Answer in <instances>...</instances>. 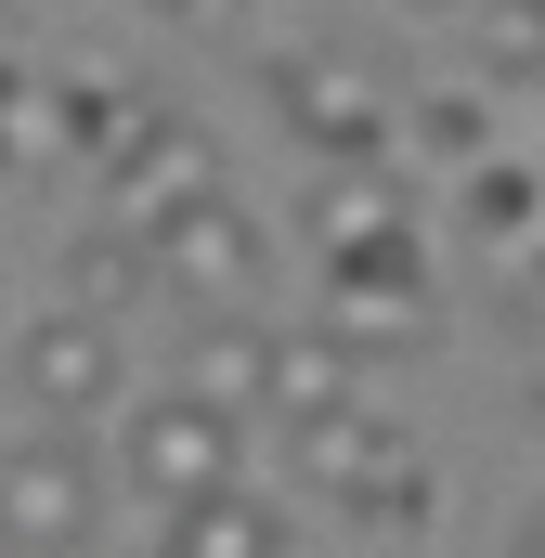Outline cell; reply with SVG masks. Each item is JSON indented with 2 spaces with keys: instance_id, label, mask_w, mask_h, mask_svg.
I'll use <instances>...</instances> for the list:
<instances>
[{
  "instance_id": "1",
  "label": "cell",
  "mask_w": 545,
  "mask_h": 558,
  "mask_svg": "<svg viewBox=\"0 0 545 558\" xmlns=\"http://www.w3.org/2000/svg\"><path fill=\"white\" fill-rule=\"evenodd\" d=\"M325 338H338L351 364H415V351L441 338V299H428L415 221L377 234V247H338V260H325Z\"/></svg>"
},
{
  "instance_id": "2",
  "label": "cell",
  "mask_w": 545,
  "mask_h": 558,
  "mask_svg": "<svg viewBox=\"0 0 545 558\" xmlns=\"http://www.w3.org/2000/svg\"><path fill=\"white\" fill-rule=\"evenodd\" d=\"M92 533H105V468L78 428L0 441V558H78Z\"/></svg>"
},
{
  "instance_id": "3",
  "label": "cell",
  "mask_w": 545,
  "mask_h": 558,
  "mask_svg": "<svg viewBox=\"0 0 545 558\" xmlns=\"http://www.w3.org/2000/svg\"><path fill=\"white\" fill-rule=\"evenodd\" d=\"M118 481L156 494V520H182V507L234 494V416H208V403H182V390L131 403V428H118Z\"/></svg>"
},
{
  "instance_id": "4",
  "label": "cell",
  "mask_w": 545,
  "mask_h": 558,
  "mask_svg": "<svg viewBox=\"0 0 545 558\" xmlns=\"http://www.w3.org/2000/svg\"><path fill=\"white\" fill-rule=\"evenodd\" d=\"M272 105H286V131L312 143V156H338V169H390V156H403L390 92H377L364 65H338V52H286V65H272Z\"/></svg>"
},
{
  "instance_id": "5",
  "label": "cell",
  "mask_w": 545,
  "mask_h": 558,
  "mask_svg": "<svg viewBox=\"0 0 545 558\" xmlns=\"http://www.w3.org/2000/svg\"><path fill=\"white\" fill-rule=\"evenodd\" d=\"M143 260H156V299H182L195 325H221V312H247V286H261L272 247H261V221H247L234 195H208V208H195V221H169Z\"/></svg>"
},
{
  "instance_id": "6",
  "label": "cell",
  "mask_w": 545,
  "mask_h": 558,
  "mask_svg": "<svg viewBox=\"0 0 545 558\" xmlns=\"http://www.w3.org/2000/svg\"><path fill=\"white\" fill-rule=\"evenodd\" d=\"M105 182H118V234H131V247H156L169 221H195V208L221 195V143L195 131V118H156V131H143Z\"/></svg>"
},
{
  "instance_id": "7",
  "label": "cell",
  "mask_w": 545,
  "mask_h": 558,
  "mask_svg": "<svg viewBox=\"0 0 545 558\" xmlns=\"http://www.w3.org/2000/svg\"><path fill=\"white\" fill-rule=\"evenodd\" d=\"M13 390L39 403V428H78L118 403V325H92V312H39L26 338H13Z\"/></svg>"
},
{
  "instance_id": "8",
  "label": "cell",
  "mask_w": 545,
  "mask_h": 558,
  "mask_svg": "<svg viewBox=\"0 0 545 558\" xmlns=\"http://www.w3.org/2000/svg\"><path fill=\"white\" fill-rule=\"evenodd\" d=\"M169 390H182V403H208V416H247V403H272V325H261V312L195 325V338H182V364H169Z\"/></svg>"
},
{
  "instance_id": "9",
  "label": "cell",
  "mask_w": 545,
  "mask_h": 558,
  "mask_svg": "<svg viewBox=\"0 0 545 558\" xmlns=\"http://www.w3.org/2000/svg\"><path fill=\"white\" fill-rule=\"evenodd\" d=\"M364 390H377V377H364L325 325H299V338L272 325V416H286V441H299V428H325V416H351Z\"/></svg>"
},
{
  "instance_id": "10",
  "label": "cell",
  "mask_w": 545,
  "mask_h": 558,
  "mask_svg": "<svg viewBox=\"0 0 545 558\" xmlns=\"http://www.w3.org/2000/svg\"><path fill=\"white\" fill-rule=\"evenodd\" d=\"M455 221L507 260V274H533L545 260V169H507V156H481L468 182H455Z\"/></svg>"
},
{
  "instance_id": "11",
  "label": "cell",
  "mask_w": 545,
  "mask_h": 558,
  "mask_svg": "<svg viewBox=\"0 0 545 558\" xmlns=\"http://www.w3.org/2000/svg\"><path fill=\"white\" fill-rule=\"evenodd\" d=\"M390 468H403V428L377 416V390H364V403H351V416H325V428H299V481H312V494H338V507H351V494H364V481H390Z\"/></svg>"
},
{
  "instance_id": "12",
  "label": "cell",
  "mask_w": 545,
  "mask_h": 558,
  "mask_svg": "<svg viewBox=\"0 0 545 558\" xmlns=\"http://www.w3.org/2000/svg\"><path fill=\"white\" fill-rule=\"evenodd\" d=\"M156 558H286V507L234 481V494H208V507L156 520Z\"/></svg>"
},
{
  "instance_id": "13",
  "label": "cell",
  "mask_w": 545,
  "mask_h": 558,
  "mask_svg": "<svg viewBox=\"0 0 545 558\" xmlns=\"http://www.w3.org/2000/svg\"><path fill=\"white\" fill-rule=\"evenodd\" d=\"M78 131H65V92L52 78H26V65H0V182H39V169H65Z\"/></svg>"
},
{
  "instance_id": "14",
  "label": "cell",
  "mask_w": 545,
  "mask_h": 558,
  "mask_svg": "<svg viewBox=\"0 0 545 558\" xmlns=\"http://www.w3.org/2000/svg\"><path fill=\"white\" fill-rule=\"evenodd\" d=\"M131 299H156V260H143L118 221H92L78 247H65V312H92V325H118Z\"/></svg>"
},
{
  "instance_id": "15",
  "label": "cell",
  "mask_w": 545,
  "mask_h": 558,
  "mask_svg": "<svg viewBox=\"0 0 545 558\" xmlns=\"http://www.w3.org/2000/svg\"><path fill=\"white\" fill-rule=\"evenodd\" d=\"M403 221H415V208H403V182H390V169H338V182L312 195L325 260H338V247H377V234H403Z\"/></svg>"
},
{
  "instance_id": "16",
  "label": "cell",
  "mask_w": 545,
  "mask_h": 558,
  "mask_svg": "<svg viewBox=\"0 0 545 558\" xmlns=\"http://www.w3.org/2000/svg\"><path fill=\"white\" fill-rule=\"evenodd\" d=\"M403 156H428V169H455V182H468V169H481V92H455V78H441V92L403 118Z\"/></svg>"
},
{
  "instance_id": "17",
  "label": "cell",
  "mask_w": 545,
  "mask_h": 558,
  "mask_svg": "<svg viewBox=\"0 0 545 558\" xmlns=\"http://www.w3.org/2000/svg\"><path fill=\"white\" fill-rule=\"evenodd\" d=\"M455 52L494 78H545V13H455Z\"/></svg>"
},
{
  "instance_id": "18",
  "label": "cell",
  "mask_w": 545,
  "mask_h": 558,
  "mask_svg": "<svg viewBox=\"0 0 545 558\" xmlns=\"http://www.w3.org/2000/svg\"><path fill=\"white\" fill-rule=\"evenodd\" d=\"M351 533H390V546H415V533H428V468H390V481H364V494H351Z\"/></svg>"
},
{
  "instance_id": "19",
  "label": "cell",
  "mask_w": 545,
  "mask_h": 558,
  "mask_svg": "<svg viewBox=\"0 0 545 558\" xmlns=\"http://www.w3.org/2000/svg\"><path fill=\"white\" fill-rule=\"evenodd\" d=\"M520 325H533V338H545V260H533V274H520Z\"/></svg>"
},
{
  "instance_id": "20",
  "label": "cell",
  "mask_w": 545,
  "mask_h": 558,
  "mask_svg": "<svg viewBox=\"0 0 545 558\" xmlns=\"http://www.w3.org/2000/svg\"><path fill=\"white\" fill-rule=\"evenodd\" d=\"M520 558H545V507H533V533H520Z\"/></svg>"
}]
</instances>
